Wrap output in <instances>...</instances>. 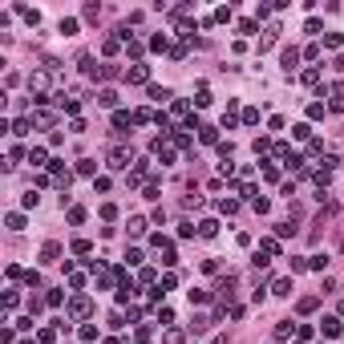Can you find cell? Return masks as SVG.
Instances as JSON below:
<instances>
[{
	"label": "cell",
	"instance_id": "cell-1",
	"mask_svg": "<svg viewBox=\"0 0 344 344\" xmlns=\"http://www.w3.org/2000/svg\"><path fill=\"white\" fill-rule=\"evenodd\" d=\"M29 89L37 94V101H45V94H49V69H37V73L29 77Z\"/></svg>",
	"mask_w": 344,
	"mask_h": 344
},
{
	"label": "cell",
	"instance_id": "cell-2",
	"mask_svg": "<svg viewBox=\"0 0 344 344\" xmlns=\"http://www.w3.org/2000/svg\"><path fill=\"white\" fill-rule=\"evenodd\" d=\"M89 312H94V304H89V296H73V300H69V316L85 320Z\"/></svg>",
	"mask_w": 344,
	"mask_h": 344
},
{
	"label": "cell",
	"instance_id": "cell-3",
	"mask_svg": "<svg viewBox=\"0 0 344 344\" xmlns=\"http://www.w3.org/2000/svg\"><path fill=\"white\" fill-rule=\"evenodd\" d=\"M134 162V154L125 150V146H118V150H109V170H125Z\"/></svg>",
	"mask_w": 344,
	"mask_h": 344
},
{
	"label": "cell",
	"instance_id": "cell-4",
	"mask_svg": "<svg viewBox=\"0 0 344 344\" xmlns=\"http://www.w3.org/2000/svg\"><path fill=\"white\" fill-rule=\"evenodd\" d=\"M125 81H130V85H146V81H150V69H146V65H134L130 73H125Z\"/></svg>",
	"mask_w": 344,
	"mask_h": 344
},
{
	"label": "cell",
	"instance_id": "cell-5",
	"mask_svg": "<svg viewBox=\"0 0 344 344\" xmlns=\"http://www.w3.org/2000/svg\"><path fill=\"white\" fill-rule=\"evenodd\" d=\"M61 259V243H45L41 247V263H57Z\"/></svg>",
	"mask_w": 344,
	"mask_h": 344
},
{
	"label": "cell",
	"instance_id": "cell-6",
	"mask_svg": "<svg viewBox=\"0 0 344 344\" xmlns=\"http://www.w3.org/2000/svg\"><path fill=\"white\" fill-rule=\"evenodd\" d=\"M296 65H300V49H283V69H288V73H292Z\"/></svg>",
	"mask_w": 344,
	"mask_h": 344
},
{
	"label": "cell",
	"instance_id": "cell-7",
	"mask_svg": "<svg viewBox=\"0 0 344 344\" xmlns=\"http://www.w3.org/2000/svg\"><path fill=\"white\" fill-rule=\"evenodd\" d=\"M138 118H134V113H125V109H118V113H113V125H118V130H125V125H134Z\"/></svg>",
	"mask_w": 344,
	"mask_h": 344
},
{
	"label": "cell",
	"instance_id": "cell-8",
	"mask_svg": "<svg viewBox=\"0 0 344 344\" xmlns=\"http://www.w3.org/2000/svg\"><path fill=\"white\" fill-rule=\"evenodd\" d=\"M199 235H206V239L219 235V223H215V219H203V223H199Z\"/></svg>",
	"mask_w": 344,
	"mask_h": 344
},
{
	"label": "cell",
	"instance_id": "cell-9",
	"mask_svg": "<svg viewBox=\"0 0 344 344\" xmlns=\"http://www.w3.org/2000/svg\"><path fill=\"white\" fill-rule=\"evenodd\" d=\"M271 296H292V280H275L271 283Z\"/></svg>",
	"mask_w": 344,
	"mask_h": 344
},
{
	"label": "cell",
	"instance_id": "cell-10",
	"mask_svg": "<svg viewBox=\"0 0 344 344\" xmlns=\"http://www.w3.org/2000/svg\"><path fill=\"white\" fill-rule=\"evenodd\" d=\"M162 340H166V344H182V340H187V332H182V328H166Z\"/></svg>",
	"mask_w": 344,
	"mask_h": 344
},
{
	"label": "cell",
	"instance_id": "cell-11",
	"mask_svg": "<svg viewBox=\"0 0 344 344\" xmlns=\"http://www.w3.org/2000/svg\"><path fill=\"white\" fill-rule=\"evenodd\" d=\"M324 336H340V320H336V316L324 320Z\"/></svg>",
	"mask_w": 344,
	"mask_h": 344
},
{
	"label": "cell",
	"instance_id": "cell-12",
	"mask_svg": "<svg viewBox=\"0 0 344 344\" xmlns=\"http://www.w3.org/2000/svg\"><path fill=\"white\" fill-rule=\"evenodd\" d=\"M199 130H203V142H206V146L219 142V130H215V125H199Z\"/></svg>",
	"mask_w": 344,
	"mask_h": 344
},
{
	"label": "cell",
	"instance_id": "cell-13",
	"mask_svg": "<svg viewBox=\"0 0 344 344\" xmlns=\"http://www.w3.org/2000/svg\"><path fill=\"white\" fill-rule=\"evenodd\" d=\"M97 101H101V106H118V94H113V89H101Z\"/></svg>",
	"mask_w": 344,
	"mask_h": 344
},
{
	"label": "cell",
	"instance_id": "cell-14",
	"mask_svg": "<svg viewBox=\"0 0 344 344\" xmlns=\"http://www.w3.org/2000/svg\"><path fill=\"white\" fill-rule=\"evenodd\" d=\"M259 251H263V255H280V243H275V239H263Z\"/></svg>",
	"mask_w": 344,
	"mask_h": 344
},
{
	"label": "cell",
	"instance_id": "cell-15",
	"mask_svg": "<svg viewBox=\"0 0 344 344\" xmlns=\"http://www.w3.org/2000/svg\"><path fill=\"white\" fill-rule=\"evenodd\" d=\"M29 130H32V118H20V122H16V125H13V134H20V138H25V134H29Z\"/></svg>",
	"mask_w": 344,
	"mask_h": 344
},
{
	"label": "cell",
	"instance_id": "cell-16",
	"mask_svg": "<svg viewBox=\"0 0 344 344\" xmlns=\"http://www.w3.org/2000/svg\"><path fill=\"white\" fill-rule=\"evenodd\" d=\"M150 97H154V101H170V89H162V85H150Z\"/></svg>",
	"mask_w": 344,
	"mask_h": 344
},
{
	"label": "cell",
	"instance_id": "cell-17",
	"mask_svg": "<svg viewBox=\"0 0 344 344\" xmlns=\"http://www.w3.org/2000/svg\"><path fill=\"white\" fill-rule=\"evenodd\" d=\"M174 283H178V280H174V275L166 271V275H162V283H158V296H162V292H170V288H174Z\"/></svg>",
	"mask_w": 344,
	"mask_h": 344
},
{
	"label": "cell",
	"instance_id": "cell-18",
	"mask_svg": "<svg viewBox=\"0 0 344 344\" xmlns=\"http://www.w3.org/2000/svg\"><path fill=\"white\" fill-rule=\"evenodd\" d=\"M77 170H81V174H94L97 162H94V158H81V162H77Z\"/></svg>",
	"mask_w": 344,
	"mask_h": 344
},
{
	"label": "cell",
	"instance_id": "cell-19",
	"mask_svg": "<svg viewBox=\"0 0 344 344\" xmlns=\"http://www.w3.org/2000/svg\"><path fill=\"white\" fill-rule=\"evenodd\" d=\"M4 223H8V227H13V231H20V227H25V215H16V211H13V215H8V219H4Z\"/></svg>",
	"mask_w": 344,
	"mask_h": 344
},
{
	"label": "cell",
	"instance_id": "cell-20",
	"mask_svg": "<svg viewBox=\"0 0 344 344\" xmlns=\"http://www.w3.org/2000/svg\"><path fill=\"white\" fill-rule=\"evenodd\" d=\"M61 32H65V37H73V32H77V20L65 16V20H61Z\"/></svg>",
	"mask_w": 344,
	"mask_h": 344
},
{
	"label": "cell",
	"instance_id": "cell-21",
	"mask_svg": "<svg viewBox=\"0 0 344 344\" xmlns=\"http://www.w3.org/2000/svg\"><path fill=\"white\" fill-rule=\"evenodd\" d=\"M308 267H312V271H324L328 259H324V255H312V259H308Z\"/></svg>",
	"mask_w": 344,
	"mask_h": 344
},
{
	"label": "cell",
	"instance_id": "cell-22",
	"mask_svg": "<svg viewBox=\"0 0 344 344\" xmlns=\"http://www.w3.org/2000/svg\"><path fill=\"white\" fill-rule=\"evenodd\" d=\"M316 304H320L316 296H304V300H300V312H316Z\"/></svg>",
	"mask_w": 344,
	"mask_h": 344
},
{
	"label": "cell",
	"instance_id": "cell-23",
	"mask_svg": "<svg viewBox=\"0 0 344 344\" xmlns=\"http://www.w3.org/2000/svg\"><path fill=\"white\" fill-rule=\"evenodd\" d=\"M29 162L32 166H45V150H41V146H37V150H29Z\"/></svg>",
	"mask_w": 344,
	"mask_h": 344
},
{
	"label": "cell",
	"instance_id": "cell-24",
	"mask_svg": "<svg viewBox=\"0 0 344 344\" xmlns=\"http://www.w3.org/2000/svg\"><path fill=\"white\" fill-rule=\"evenodd\" d=\"M219 211H223V215H235V211H239V203H235V199H223V203H219Z\"/></svg>",
	"mask_w": 344,
	"mask_h": 344
},
{
	"label": "cell",
	"instance_id": "cell-25",
	"mask_svg": "<svg viewBox=\"0 0 344 344\" xmlns=\"http://www.w3.org/2000/svg\"><path fill=\"white\" fill-rule=\"evenodd\" d=\"M308 118H324V101H312V106H308Z\"/></svg>",
	"mask_w": 344,
	"mask_h": 344
},
{
	"label": "cell",
	"instance_id": "cell-26",
	"mask_svg": "<svg viewBox=\"0 0 344 344\" xmlns=\"http://www.w3.org/2000/svg\"><path fill=\"white\" fill-rule=\"evenodd\" d=\"M320 81V69H304V85H316Z\"/></svg>",
	"mask_w": 344,
	"mask_h": 344
},
{
	"label": "cell",
	"instance_id": "cell-27",
	"mask_svg": "<svg viewBox=\"0 0 344 344\" xmlns=\"http://www.w3.org/2000/svg\"><path fill=\"white\" fill-rule=\"evenodd\" d=\"M146 231V219H130V235H142Z\"/></svg>",
	"mask_w": 344,
	"mask_h": 344
},
{
	"label": "cell",
	"instance_id": "cell-28",
	"mask_svg": "<svg viewBox=\"0 0 344 344\" xmlns=\"http://www.w3.org/2000/svg\"><path fill=\"white\" fill-rule=\"evenodd\" d=\"M211 344H227V336H215V340H211Z\"/></svg>",
	"mask_w": 344,
	"mask_h": 344
},
{
	"label": "cell",
	"instance_id": "cell-29",
	"mask_svg": "<svg viewBox=\"0 0 344 344\" xmlns=\"http://www.w3.org/2000/svg\"><path fill=\"white\" fill-rule=\"evenodd\" d=\"M340 316H344V304H340Z\"/></svg>",
	"mask_w": 344,
	"mask_h": 344
}]
</instances>
